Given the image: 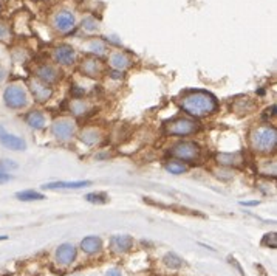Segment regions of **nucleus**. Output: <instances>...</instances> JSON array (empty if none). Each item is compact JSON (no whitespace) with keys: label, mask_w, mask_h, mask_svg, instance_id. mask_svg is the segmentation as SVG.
Here are the masks:
<instances>
[{"label":"nucleus","mask_w":277,"mask_h":276,"mask_svg":"<svg viewBox=\"0 0 277 276\" xmlns=\"http://www.w3.org/2000/svg\"><path fill=\"white\" fill-rule=\"evenodd\" d=\"M180 107L192 118H205L217 112L218 103L208 91L194 90L181 98Z\"/></svg>","instance_id":"f257e3e1"},{"label":"nucleus","mask_w":277,"mask_h":276,"mask_svg":"<svg viewBox=\"0 0 277 276\" xmlns=\"http://www.w3.org/2000/svg\"><path fill=\"white\" fill-rule=\"evenodd\" d=\"M251 149L257 154H271L277 148V131L274 126H258L249 135Z\"/></svg>","instance_id":"f03ea898"},{"label":"nucleus","mask_w":277,"mask_h":276,"mask_svg":"<svg viewBox=\"0 0 277 276\" xmlns=\"http://www.w3.org/2000/svg\"><path fill=\"white\" fill-rule=\"evenodd\" d=\"M4 103L11 110H22L30 103L28 88L24 84L11 82L4 90Z\"/></svg>","instance_id":"7ed1b4c3"},{"label":"nucleus","mask_w":277,"mask_h":276,"mask_svg":"<svg viewBox=\"0 0 277 276\" xmlns=\"http://www.w3.org/2000/svg\"><path fill=\"white\" fill-rule=\"evenodd\" d=\"M48 24H50V27H51V30L54 33H58V34H70L73 30L76 28L78 21H76V16H75V13H73V11L61 8V10H56L54 13L50 14Z\"/></svg>","instance_id":"20e7f679"},{"label":"nucleus","mask_w":277,"mask_h":276,"mask_svg":"<svg viewBox=\"0 0 277 276\" xmlns=\"http://www.w3.org/2000/svg\"><path fill=\"white\" fill-rule=\"evenodd\" d=\"M169 155L178 161L195 163L201 157V148L194 141H178L169 149Z\"/></svg>","instance_id":"39448f33"},{"label":"nucleus","mask_w":277,"mask_h":276,"mask_svg":"<svg viewBox=\"0 0 277 276\" xmlns=\"http://www.w3.org/2000/svg\"><path fill=\"white\" fill-rule=\"evenodd\" d=\"M198 129H200V126L195 120L180 117V118H175L166 124L164 132H166V135H171V137H189V135L197 134Z\"/></svg>","instance_id":"423d86ee"},{"label":"nucleus","mask_w":277,"mask_h":276,"mask_svg":"<svg viewBox=\"0 0 277 276\" xmlns=\"http://www.w3.org/2000/svg\"><path fill=\"white\" fill-rule=\"evenodd\" d=\"M76 132V124L71 118H58L51 124V134L59 141H68Z\"/></svg>","instance_id":"0eeeda50"},{"label":"nucleus","mask_w":277,"mask_h":276,"mask_svg":"<svg viewBox=\"0 0 277 276\" xmlns=\"http://www.w3.org/2000/svg\"><path fill=\"white\" fill-rule=\"evenodd\" d=\"M76 58V50L68 44H59L51 50V59L62 67L75 65Z\"/></svg>","instance_id":"6e6552de"},{"label":"nucleus","mask_w":277,"mask_h":276,"mask_svg":"<svg viewBox=\"0 0 277 276\" xmlns=\"http://www.w3.org/2000/svg\"><path fill=\"white\" fill-rule=\"evenodd\" d=\"M107 61H108L107 64L110 65V68H113L116 71H124L133 65V59L130 54L125 53L124 50H118V48H113L108 51Z\"/></svg>","instance_id":"1a4fd4ad"},{"label":"nucleus","mask_w":277,"mask_h":276,"mask_svg":"<svg viewBox=\"0 0 277 276\" xmlns=\"http://www.w3.org/2000/svg\"><path fill=\"white\" fill-rule=\"evenodd\" d=\"M28 90L31 91L36 103H47L53 97V87L36 76L28 81Z\"/></svg>","instance_id":"9d476101"},{"label":"nucleus","mask_w":277,"mask_h":276,"mask_svg":"<svg viewBox=\"0 0 277 276\" xmlns=\"http://www.w3.org/2000/svg\"><path fill=\"white\" fill-rule=\"evenodd\" d=\"M79 70L88 78H98L104 73V62H101L98 56L87 54V56H84L82 61L79 62Z\"/></svg>","instance_id":"9b49d317"},{"label":"nucleus","mask_w":277,"mask_h":276,"mask_svg":"<svg viewBox=\"0 0 277 276\" xmlns=\"http://www.w3.org/2000/svg\"><path fill=\"white\" fill-rule=\"evenodd\" d=\"M61 75L62 73L56 65L47 64V62L39 64L38 67L34 68V76L38 79H41V81H44V82H47V84H50V85L56 84L61 79Z\"/></svg>","instance_id":"f8f14e48"},{"label":"nucleus","mask_w":277,"mask_h":276,"mask_svg":"<svg viewBox=\"0 0 277 276\" xmlns=\"http://www.w3.org/2000/svg\"><path fill=\"white\" fill-rule=\"evenodd\" d=\"M0 143H2L7 149H11V151H25L27 149L25 140L7 132L2 124H0Z\"/></svg>","instance_id":"ddd939ff"},{"label":"nucleus","mask_w":277,"mask_h":276,"mask_svg":"<svg viewBox=\"0 0 277 276\" xmlns=\"http://www.w3.org/2000/svg\"><path fill=\"white\" fill-rule=\"evenodd\" d=\"M132 247H133V237L132 236L122 234V236H113L112 239H110V248H112V251L116 254L127 253Z\"/></svg>","instance_id":"4468645a"},{"label":"nucleus","mask_w":277,"mask_h":276,"mask_svg":"<svg viewBox=\"0 0 277 276\" xmlns=\"http://www.w3.org/2000/svg\"><path fill=\"white\" fill-rule=\"evenodd\" d=\"M76 259V248L71 244H62L56 250V261L61 265H70L73 261Z\"/></svg>","instance_id":"2eb2a0df"},{"label":"nucleus","mask_w":277,"mask_h":276,"mask_svg":"<svg viewBox=\"0 0 277 276\" xmlns=\"http://www.w3.org/2000/svg\"><path fill=\"white\" fill-rule=\"evenodd\" d=\"M84 47H85V51H88V54H93V56H98V58L104 56V54H107L108 50H110L108 45H107V42L102 41V39H99V38H91V39H88Z\"/></svg>","instance_id":"dca6fc26"},{"label":"nucleus","mask_w":277,"mask_h":276,"mask_svg":"<svg viewBox=\"0 0 277 276\" xmlns=\"http://www.w3.org/2000/svg\"><path fill=\"white\" fill-rule=\"evenodd\" d=\"M91 185L88 180H79V181H53L47 183L42 188L44 190H79V188H87Z\"/></svg>","instance_id":"f3484780"},{"label":"nucleus","mask_w":277,"mask_h":276,"mask_svg":"<svg viewBox=\"0 0 277 276\" xmlns=\"http://www.w3.org/2000/svg\"><path fill=\"white\" fill-rule=\"evenodd\" d=\"M217 161L223 166H240L245 160L242 152H221L217 155Z\"/></svg>","instance_id":"a211bd4d"},{"label":"nucleus","mask_w":277,"mask_h":276,"mask_svg":"<svg viewBox=\"0 0 277 276\" xmlns=\"http://www.w3.org/2000/svg\"><path fill=\"white\" fill-rule=\"evenodd\" d=\"M81 248L84 253L87 254H96L101 251L102 248V241L98 237V236H88V237H84L82 242H81Z\"/></svg>","instance_id":"6ab92c4d"},{"label":"nucleus","mask_w":277,"mask_h":276,"mask_svg":"<svg viewBox=\"0 0 277 276\" xmlns=\"http://www.w3.org/2000/svg\"><path fill=\"white\" fill-rule=\"evenodd\" d=\"M25 121L31 129H34V131H41V129L45 127V123H47L45 115L41 110H31V112H28L25 117Z\"/></svg>","instance_id":"aec40b11"},{"label":"nucleus","mask_w":277,"mask_h":276,"mask_svg":"<svg viewBox=\"0 0 277 276\" xmlns=\"http://www.w3.org/2000/svg\"><path fill=\"white\" fill-rule=\"evenodd\" d=\"M101 132L95 127H85L84 131L81 132L79 138L84 144H88V146H95L101 141Z\"/></svg>","instance_id":"412c9836"},{"label":"nucleus","mask_w":277,"mask_h":276,"mask_svg":"<svg viewBox=\"0 0 277 276\" xmlns=\"http://www.w3.org/2000/svg\"><path fill=\"white\" fill-rule=\"evenodd\" d=\"M14 38V30L11 22L0 17V44H10Z\"/></svg>","instance_id":"4be33fe9"},{"label":"nucleus","mask_w":277,"mask_h":276,"mask_svg":"<svg viewBox=\"0 0 277 276\" xmlns=\"http://www.w3.org/2000/svg\"><path fill=\"white\" fill-rule=\"evenodd\" d=\"M166 171L168 172H171V174H175V175H178V174H183V172H186L188 171V166L184 163H181V161H178V160H172V161H168L166 163Z\"/></svg>","instance_id":"5701e85b"},{"label":"nucleus","mask_w":277,"mask_h":276,"mask_svg":"<svg viewBox=\"0 0 277 276\" xmlns=\"http://www.w3.org/2000/svg\"><path fill=\"white\" fill-rule=\"evenodd\" d=\"M16 197L19 199V200H22V202H33V200H42V199H45L44 194H41V193H38V191H33V190L17 193Z\"/></svg>","instance_id":"b1692460"},{"label":"nucleus","mask_w":277,"mask_h":276,"mask_svg":"<svg viewBox=\"0 0 277 276\" xmlns=\"http://www.w3.org/2000/svg\"><path fill=\"white\" fill-rule=\"evenodd\" d=\"M70 110L75 115H85L88 112V104L84 100H75L70 104Z\"/></svg>","instance_id":"393cba45"},{"label":"nucleus","mask_w":277,"mask_h":276,"mask_svg":"<svg viewBox=\"0 0 277 276\" xmlns=\"http://www.w3.org/2000/svg\"><path fill=\"white\" fill-rule=\"evenodd\" d=\"M163 261H164V264L168 265L169 268H180L181 265H183V259L180 256H177L175 253H168L164 257H163Z\"/></svg>","instance_id":"a878e982"},{"label":"nucleus","mask_w":277,"mask_h":276,"mask_svg":"<svg viewBox=\"0 0 277 276\" xmlns=\"http://www.w3.org/2000/svg\"><path fill=\"white\" fill-rule=\"evenodd\" d=\"M82 30H85L87 33H96L99 30V22L95 19V17H85V19H82Z\"/></svg>","instance_id":"bb28decb"},{"label":"nucleus","mask_w":277,"mask_h":276,"mask_svg":"<svg viewBox=\"0 0 277 276\" xmlns=\"http://www.w3.org/2000/svg\"><path fill=\"white\" fill-rule=\"evenodd\" d=\"M85 199L91 204H105L107 202V196L104 193H91V194H87Z\"/></svg>","instance_id":"cd10ccee"},{"label":"nucleus","mask_w":277,"mask_h":276,"mask_svg":"<svg viewBox=\"0 0 277 276\" xmlns=\"http://www.w3.org/2000/svg\"><path fill=\"white\" fill-rule=\"evenodd\" d=\"M262 244H263L265 247L275 248V247H277V236H275V233H268V234H265Z\"/></svg>","instance_id":"c85d7f7f"},{"label":"nucleus","mask_w":277,"mask_h":276,"mask_svg":"<svg viewBox=\"0 0 277 276\" xmlns=\"http://www.w3.org/2000/svg\"><path fill=\"white\" fill-rule=\"evenodd\" d=\"M11 177H10V174H8V169L5 168V164L4 163H0V183H5V181H8Z\"/></svg>","instance_id":"c756f323"},{"label":"nucleus","mask_w":277,"mask_h":276,"mask_svg":"<svg viewBox=\"0 0 277 276\" xmlns=\"http://www.w3.org/2000/svg\"><path fill=\"white\" fill-rule=\"evenodd\" d=\"M107 276H122V274H121L119 268H110V270H107Z\"/></svg>","instance_id":"7c9ffc66"},{"label":"nucleus","mask_w":277,"mask_h":276,"mask_svg":"<svg viewBox=\"0 0 277 276\" xmlns=\"http://www.w3.org/2000/svg\"><path fill=\"white\" fill-rule=\"evenodd\" d=\"M242 205H246V207H255V205H258V202H257V200H254V202H242Z\"/></svg>","instance_id":"2f4dec72"},{"label":"nucleus","mask_w":277,"mask_h":276,"mask_svg":"<svg viewBox=\"0 0 277 276\" xmlns=\"http://www.w3.org/2000/svg\"><path fill=\"white\" fill-rule=\"evenodd\" d=\"M4 13H5V4H4V0H0V17L4 16Z\"/></svg>","instance_id":"473e14b6"},{"label":"nucleus","mask_w":277,"mask_h":276,"mask_svg":"<svg viewBox=\"0 0 277 276\" xmlns=\"http://www.w3.org/2000/svg\"><path fill=\"white\" fill-rule=\"evenodd\" d=\"M7 239H8L7 236H0V241H7Z\"/></svg>","instance_id":"72a5a7b5"}]
</instances>
